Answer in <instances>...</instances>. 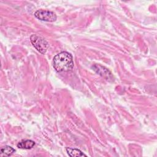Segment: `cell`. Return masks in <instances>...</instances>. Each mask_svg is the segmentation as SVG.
I'll return each instance as SVG.
<instances>
[{"instance_id":"6da1fadb","label":"cell","mask_w":157,"mask_h":157,"mask_svg":"<svg viewBox=\"0 0 157 157\" xmlns=\"http://www.w3.org/2000/svg\"><path fill=\"white\" fill-rule=\"evenodd\" d=\"M53 66L58 72L71 71L74 67V61L72 55L67 52H61L59 53L53 58Z\"/></svg>"},{"instance_id":"7a4b0ae2","label":"cell","mask_w":157,"mask_h":157,"mask_svg":"<svg viewBox=\"0 0 157 157\" xmlns=\"http://www.w3.org/2000/svg\"><path fill=\"white\" fill-rule=\"evenodd\" d=\"M31 42L34 48L40 53L45 54L48 48V44L42 37L34 34L30 37Z\"/></svg>"},{"instance_id":"3957f363","label":"cell","mask_w":157,"mask_h":157,"mask_svg":"<svg viewBox=\"0 0 157 157\" xmlns=\"http://www.w3.org/2000/svg\"><path fill=\"white\" fill-rule=\"evenodd\" d=\"M34 16L37 19L48 21V22H53L56 20V14L52 11L46 10H38L34 13Z\"/></svg>"},{"instance_id":"277c9868","label":"cell","mask_w":157,"mask_h":157,"mask_svg":"<svg viewBox=\"0 0 157 157\" xmlns=\"http://www.w3.org/2000/svg\"><path fill=\"white\" fill-rule=\"evenodd\" d=\"M93 68L98 74H99L105 79L109 80L112 78L111 73L104 67L99 64H94V66H93Z\"/></svg>"},{"instance_id":"5b68a950","label":"cell","mask_w":157,"mask_h":157,"mask_svg":"<svg viewBox=\"0 0 157 157\" xmlns=\"http://www.w3.org/2000/svg\"><path fill=\"white\" fill-rule=\"evenodd\" d=\"M35 145V142L31 140H24L17 144V147L21 149H31Z\"/></svg>"},{"instance_id":"8992f818","label":"cell","mask_w":157,"mask_h":157,"mask_svg":"<svg viewBox=\"0 0 157 157\" xmlns=\"http://www.w3.org/2000/svg\"><path fill=\"white\" fill-rule=\"evenodd\" d=\"M66 151L69 155V156L71 157H77V156H86L83 153H82L80 150L77 148H72L70 147H66Z\"/></svg>"},{"instance_id":"52a82bcc","label":"cell","mask_w":157,"mask_h":157,"mask_svg":"<svg viewBox=\"0 0 157 157\" xmlns=\"http://www.w3.org/2000/svg\"><path fill=\"white\" fill-rule=\"evenodd\" d=\"M15 152V149L10 146H4L1 147L0 150V153L1 156H9Z\"/></svg>"}]
</instances>
